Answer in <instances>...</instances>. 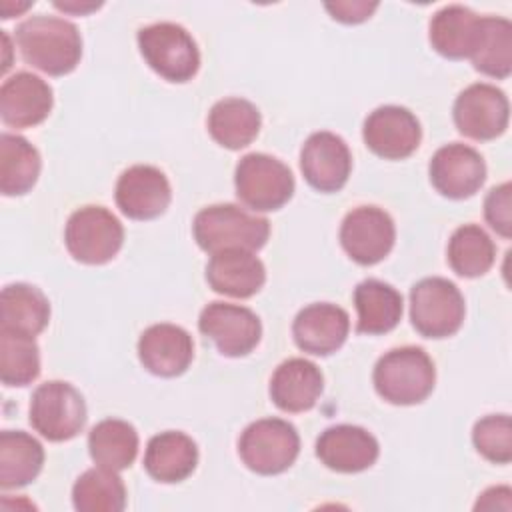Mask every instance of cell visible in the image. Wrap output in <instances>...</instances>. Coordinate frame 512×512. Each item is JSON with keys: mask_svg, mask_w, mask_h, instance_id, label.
Here are the masks:
<instances>
[{"mask_svg": "<svg viewBox=\"0 0 512 512\" xmlns=\"http://www.w3.org/2000/svg\"><path fill=\"white\" fill-rule=\"evenodd\" d=\"M16 44L26 64L48 76L72 72L82 58L78 28L64 18L36 14L16 26Z\"/></svg>", "mask_w": 512, "mask_h": 512, "instance_id": "6da1fadb", "label": "cell"}, {"mask_svg": "<svg viewBox=\"0 0 512 512\" xmlns=\"http://www.w3.org/2000/svg\"><path fill=\"white\" fill-rule=\"evenodd\" d=\"M194 240L204 252L260 250L270 236V222L236 204L202 208L192 224Z\"/></svg>", "mask_w": 512, "mask_h": 512, "instance_id": "7a4b0ae2", "label": "cell"}, {"mask_svg": "<svg viewBox=\"0 0 512 512\" xmlns=\"http://www.w3.org/2000/svg\"><path fill=\"white\" fill-rule=\"evenodd\" d=\"M374 388L380 398L396 406H412L426 400L436 384L432 358L418 346L392 348L374 366Z\"/></svg>", "mask_w": 512, "mask_h": 512, "instance_id": "3957f363", "label": "cell"}, {"mask_svg": "<svg viewBox=\"0 0 512 512\" xmlns=\"http://www.w3.org/2000/svg\"><path fill=\"white\" fill-rule=\"evenodd\" d=\"M138 48L146 64L168 82H188L200 68V52L186 28L156 22L138 30Z\"/></svg>", "mask_w": 512, "mask_h": 512, "instance_id": "277c9868", "label": "cell"}, {"mask_svg": "<svg viewBox=\"0 0 512 512\" xmlns=\"http://www.w3.org/2000/svg\"><path fill=\"white\" fill-rule=\"evenodd\" d=\"M236 196L254 212H272L282 208L294 194V176L290 168L262 152L240 158L234 170Z\"/></svg>", "mask_w": 512, "mask_h": 512, "instance_id": "5b68a950", "label": "cell"}, {"mask_svg": "<svg viewBox=\"0 0 512 512\" xmlns=\"http://www.w3.org/2000/svg\"><path fill=\"white\" fill-rule=\"evenodd\" d=\"M464 314V296L446 278H422L410 290V320L424 338H448L456 334L464 322Z\"/></svg>", "mask_w": 512, "mask_h": 512, "instance_id": "8992f818", "label": "cell"}, {"mask_svg": "<svg viewBox=\"0 0 512 512\" xmlns=\"http://www.w3.org/2000/svg\"><path fill=\"white\" fill-rule=\"evenodd\" d=\"M300 452L296 428L282 418H260L244 428L238 454L248 470L274 476L288 470Z\"/></svg>", "mask_w": 512, "mask_h": 512, "instance_id": "52a82bcc", "label": "cell"}, {"mask_svg": "<svg viewBox=\"0 0 512 512\" xmlns=\"http://www.w3.org/2000/svg\"><path fill=\"white\" fill-rule=\"evenodd\" d=\"M124 242L120 220L104 206L74 210L64 228V244L70 256L82 264L110 262Z\"/></svg>", "mask_w": 512, "mask_h": 512, "instance_id": "ba28073f", "label": "cell"}, {"mask_svg": "<svg viewBox=\"0 0 512 512\" xmlns=\"http://www.w3.org/2000/svg\"><path fill=\"white\" fill-rule=\"evenodd\" d=\"M30 424L50 442L70 440L86 424V402L68 382H44L32 392Z\"/></svg>", "mask_w": 512, "mask_h": 512, "instance_id": "9c48e42d", "label": "cell"}, {"mask_svg": "<svg viewBox=\"0 0 512 512\" xmlns=\"http://www.w3.org/2000/svg\"><path fill=\"white\" fill-rule=\"evenodd\" d=\"M452 116L458 132L466 138L494 140L508 128L510 104L494 84L476 82L458 94Z\"/></svg>", "mask_w": 512, "mask_h": 512, "instance_id": "30bf717a", "label": "cell"}, {"mask_svg": "<svg viewBox=\"0 0 512 512\" xmlns=\"http://www.w3.org/2000/svg\"><path fill=\"white\" fill-rule=\"evenodd\" d=\"M198 328L216 344L218 352L228 358L250 354L262 336L260 318L250 308L230 302H210L204 306Z\"/></svg>", "mask_w": 512, "mask_h": 512, "instance_id": "8fae6325", "label": "cell"}, {"mask_svg": "<svg viewBox=\"0 0 512 512\" xmlns=\"http://www.w3.org/2000/svg\"><path fill=\"white\" fill-rule=\"evenodd\" d=\"M396 240V228L390 214L378 206L352 208L340 226V244L344 252L362 266L384 260Z\"/></svg>", "mask_w": 512, "mask_h": 512, "instance_id": "7c38bea8", "label": "cell"}, {"mask_svg": "<svg viewBox=\"0 0 512 512\" xmlns=\"http://www.w3.org/2000/svg\"><path fill=\"white\" fill-rule=\"evenodd\" d=\"M362 138L376 156L384 160H402L414 154L420 146L422 128L408 108L386 104L366 116Z\"/></svg>", "mask_w": 512, "mask_h": 512, "instance_id": "4fadbf2b", "label": "cell"}, {"mask_svg": "<svg viewBox=\"0 0 512 512\" xmlns=\"http://www.w3.org/2000/svg\"><path fill=\"white\" fill-rule=\"evenodd\" d=\"M432 186L446 198L464 200L474 196L486 180V164L478 150L452 142L438 148L428 166Z\"/></svg>", "mask_w": 512, "mask_h": 512, "instance_id": "5bb4252c", "label": "cell"}, {"mask_svg": "<svg viewBox=\"0 0 512 512\" xmlns=\"http://www.w3.org/2000/svg\"><path fill=\"white\" fill-rule=\"evenodd\" d=\"M114 198L124 216L132 220H152L166 212L172 200V188L160 168L134 164L120 174Z\"/></svg>", "mask_w": 512, "mask_h": 512, "instance_id": "9a60e30c", "label": "cell"}, {"mask_svg": "<svg viewBox=\"0 0 512 512\" xmlns=\"http://www.w3.org/2000/svg\"><path fill=\"white\" fill-rule=\"evenodd\" d=\"M300 170L314 190L338 192L352 170L348 144L334 132L310 134L300 150Z\"/></svg>", "mask_w": 512, "mask_h": 512, "instance_id": "2e32d148", "label": "cell"}, {"mask_svg": "<svg viewBox=\"0 0 512 512\" xmlns=\"http://www.w3.org/2000/svg\"><path fill=\"white\" fill-rule=\"evenodd\" d=\"M380 454L378 440L362 426L336 424L326 428L316 440V456L320 462L342 474L368 470Z\"/></svg>", "mask_w": 512, "mask_h": 512, "instance_id": "e0dca14e", "label": "cell"}, {"mask_svg": "<svg viewBox=\"0 0 512 512\" xmlns=\"http://www.w3.org/2000/svg\"><path fill=\"white\" fill-rule=\"evenodd\" d=\"M138 358L142 366L154 376H180L186 372L194 358L192 336L176 324H152L140 334Z\"/></svg>", "mask_w": 512, "mask_h": 512, "instance_id": "ac0fdd59", "label": "cell"}, {"mask_svg": "<svg viewBox=\"0 0 512 512\" xmlns=\"http://www.w3.org/2000/svg\"><path fill=\"white\" fill-rule=\"evenodd\" d=\"M348 312L330 302H316L302 308L292 324V336L300 350L314 356L336 352L348 338Z\"/></svg>", "mask_w": 512, "mask_h": 512, "instance_id": "d6986e66", "label": "cell"}, {"mask_svg": "<svg viewBox=\"0 0 512 512\" xmlns=\"http://www.w3.org/2000/svg\"><path fill=\"white\" fill-rule=\"evenodd\" d=\"M52 88L32 72H16L0 88V116L12 128H30L48 118Z\"/></svg>", "mask_w": 512, "mask_h": 512, "instance_id": "ffe728a7", "label": "cell"}, {"mask_svg": "<svg viewBox=\"0 0 512 512\" xmlns=\"http://www.w3.org/2000/svg\"><path fill=\"white\" fill-rule=\"evenodd\" d=\"M206 280L218 294L250 298L264 286L266 268L250 250H220L206 264Z\"/></svg>", "mask_w": 512, "mask_h": 512, "instance_id": "44dd1931", "label": "cell"}, {"mask_svg": "<svg viewBox=\"0 0 512 512\" xmlns=\"http://www.w3.org/2000/svg\"><path fill=\"white\" fill-rule=\"evenodd\" d=\"M324 388L320 368L306 358H288L274 370L270 378V398L282 412L310 410Z\"/></svg>", "mask_w": 512, "mask_h": 512, "instance_id": "7402d4cb", "label": "cell"}, {"mask_svg": "<svg viewBox=\"0 0 512 512\" xmlns=\"http://www.w3.org/2000/svg\"><path fill=\"white\" fill-rule=\"evenodd\" d=\"M198 464L196 442L180 432L166 430L150 438L144 452V468L150 478L162 484H176L186 480Z\"/></svg>", "mask_w": 512, "mask_h": 512, "instance_id": "603a6c76", "label": "cell"}, {"mask_svg": "<svg viewBox=\"0 0 512 512\" xmlns=\"http://www.w3.org/2000/svg\"><path fill=\"white\" fill-rule=\"evenodd\" d=\"M354 306L358 312L356 330L378 336L394 330L402 318V294L376 278L362 280L354 288Z\"/></svg>", "mask_w": 512, "mask_h": 512, "instance_id": "cb8c5ba5", "label": "cell"}, {"mask_svg": "<svg viewBox=\"0 0 512 512\" xmlns=\"http://www.w3.org/2000/svg\"><path fill=\"white\" fill-rule=\"evenodd\" d=\"M480 16L462 4H448L440 8L428 28V38L432 48L450 60L470 58L476 36H478Z\"/></svg>", "mask_w": 512, "mask_h": 512, "instance_id": "d4e9b609", "label": "cell"}, {"mask_svg": "<svg viewBox=\"0 0 512 512\" xmlns=\"http://www.w3.org/2000/svg\"><path fill=\"white\" fill-rule=\"evenodd\" d=\"M50 320V304L36 286L8 284L0 296V330L38 336Z\"/></svg>", "mask_w": 512, "mask_h": 512, "instance_id": "484cf974", "label": "cell"}, {"mask_svg": "<svg viewBox=\"0 0 512 512\" xmlns=\"http://www.w3.org/2000/svg\"><path fill=\"white\" fill-rule=\"evenodd\" d=\"M208 132L222 148H246L260 132V112L244 98L218 100L208 112Z\"/></svg>", "mask_w": 512, "mask_h": 512, "instance_id": "4316f807", "label": "cell"}, {"mask_svg": "<svg viewBox=\"0 0 512 512\" xmlns=\"http://www.w3.org/2000/svg\"><path fill=\"white\" fill-rule=\"evenodd\" d=\"M44 464L42 444L22 432V430H4L0 434V486L22 488L36 480Z\"/></svg>", "mask_w": 512, "mask_h": 512, "instance_id": "83f0119b", "label": "cell"}, {"mask_svg": "<svg viewBox=\"0 0 512 512\" xmlns=\"http://www.w3.org/2000/svg\"><path fill=\"white\" fill-rule=\"evenodd\" d=\"M88 452L96 466L114 472L126 470L138 454V432L120 418L100 420L88 434Z\"/></svg>", "mask_w": 512, "mask_h": 512, "instance_id": "f1b7e54d", "label": "cell"}, {"mask_svg": "<svg viewBox=\"0 0 512 512\" xmlns=\"http://www.w3.org/2000/svg\"><path fill=\"white\" fill-rule=\"evenodd\" d=\"M474 68L490 78H508L512 72V24L500 16H480L478 36L470 54Z\"/></svg>", "mask_w": 512, "mask_h": 512, "instance_id": "f546056e", "label": "cell"}, {"mask_svg": "<svg viewBox=\"0 0 512 512\" xmlns=\"http://www.w3.org/2000/svg\"><path fill=\"white\" fill-rule=\"evenodd\" d=\"M38 150L18 134L0 136V192L4 196H22L32 190L40 176Z\"/></svg>", "mask_w": 512, "mask_h": 512, "instance_id": "4dcf8cb0", "label": "cell"}, {"mask_svg": "<svg viewBox=\"0 0 512 512\" xmlns=\"http://www.w3.org/2000/svg\"><path fill=\"white\" fill-rule=\"evenodd\" d=\"M446 258L450 268L462 278H478L486 274L496 258L492 238L476 224H464L454 230L448 240Z\"/></svg>", "mask_w": 512, "mask_h": 512, "instance_id": "1f68e13d", "label": "cell"}, {"mask_svg": "<svg viewBox=\"0 0 512 512\" xmlns=\"http://www.w3.org/2000/svg\"><path fill=\"white\" fill-rule=\"evenodd\" d=\"M72 504L78 512H120L126 506L124 482L114 470L90 468L76 478Z\"/></svg>", "mask_w": 512, "mask_h": 512, "instance_id": "d6a6232c", "label": "cell"}, {"mask_svg": "<svg viewBox=\"0 0 512 512\" xmlns=\"http://www.w3.org/2000/svg\"><path fill=\"white\" fill-rule=\"evenodd\" d=\"M40 374V350L34 336L0 330V380L6 386H26Z\"/></svg>", "mask_w": 512, "mask_h": 512, "instance_id": "836d02e7", "label": "cell"}, {"mask_svg": "<svg viewBox=\"0 0 512 512\" xmlns=\"http://www.w3.org/2000/svg\"><path fill=\"white\" fill-rule=\"evenodd\" d=\"M472 442L476 450L494 464L512 460V422L508 414H488L474 424Z\"/></svg>", "mask_w": 512, "mask_h": 512, "instance_id": "e575fe53", "label": "cell"}, {"mask_svg": "<svg viewBox=\"0 0 512 512\" xmlns=\"http://www.w3.org/2000/svg\"><path fill=\"white\" fill-rule=\"evenodd\" d=\"M484 218L502 238L512 234V186L510 182L494 186L484 200Z\"/></svg>", "mask_w": 512, "mask_h": 512, "instance_id": "d590c367", "label": "cell"}, {"mask_svg": "<svg viewBox=\"0 0 512 512\" xmlns=\"http://www.w3.org/2000/svg\"><path fill=\"white\" fill-rule=\"evenodd\" d=\"M324 8L332 14L334 20L344 24H358L372 16V12L378 8V2H364V0H352V2H326Z\"/></svg>", "mask_w": 512, "mask_h": 512, "instance_id": "8d00e7d4", "label": "cell"}, {"mask_svg": "<svg viewBox=\"0 0 512 512\" xmlns=\"http://www.w3.org/2000/svg\"><path fill=\"white\" fill-rule=\"evenodd\" d=\"M512 492L508 486H494L480 494L478 502L474 504V510H512Z\"/></svg>", "mask_w": 512, "mask_h": 512, "instance_id": "74e56055", "label": "cell"}, {"mask_svg": "<svg viewBox=\"0 0 512 512\" xmlns=\"http://www.w3.org/2000/svg\"><path fill=\"white\" fill-rule=\"evenodd\" d=\"M56 8L64 10V12H74V14H86L90 10H96L100 8V4H94V2H86V4H78V2H54Z\"/></svg>", "mask_w": 512, "mask_h": 512, "instance_id": "f35d334b", "label": "cell"}]
</instances>
